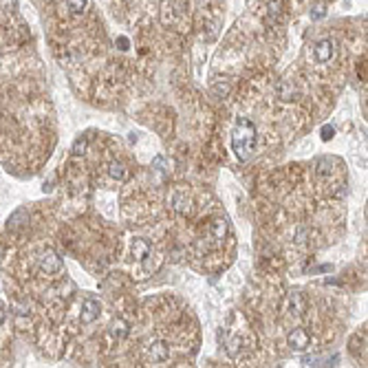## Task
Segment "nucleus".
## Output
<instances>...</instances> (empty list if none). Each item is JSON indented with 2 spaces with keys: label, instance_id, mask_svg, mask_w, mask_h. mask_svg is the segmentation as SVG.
<instances>
[{
  "label": "nucleus",
  "instance_id": "obj_1",
  "mask_svg": "<svg viewBox=\"0 0 368 368\" xmlns=\"http://www.w3.org/2000/svg\"><path fill=\"white\" fill-rule=\"evenodd\" d=\"M232 150L238 161H249L256 152V126L245 117H238L232 130Z\"/></svg>",
  "mask_w": 368,
  "mask_h": 368
},
{
  "label": "nucleus",
  "instance_id": "obj_2",
  "mask_svg": "<svg viewBox=\"0 0 368 368\" xmlns=\"http://www.w3.org/2000/svg\"><path fill=\"white\" fill-rule=\"evenodd\" d=\"M99 311H101V306H99L97 300H93V298L84 300V302H82V311H80V322L82 324H93L95 320L99 318Z\"/></svg>",
  "mask_w": 368,
  "mask_h": 368
},
{
  "label": "nucleus",
  "instance_id": "obj_3",
  "mask_svg": "<svg viewBox=\"0 0 368 368\" xmlns=\"http://www.w3.org/2000/svg\"><path fill=\"white\" fill-rule=\"evenodd\" d=\"M40 269L44 274H58L62 269V258H60L53 249H46L44 254L40 256Z\"/></svg>",
  "mask_w": 368,
  "mask_h": 368
},
{
  "label": "nucleus",
  "instance_id": "obj_4",
  "mask_svg": "<svg viewBox=\"0 0 368 368\" xmlns=\"http://www.w3.org/2000/svg\"><path fill=\"white\" fill-rule=\"evenodd\" d=\"M333 53H335V42L331 40V38L320 40L318 44H316V49H313V56H316V60H318L320 64L329 62V60L333 58Z\"/></svg>",
  "mask_w": 368,
  "mask_h": 368
},
{
  "label": "nucleus",
  "instance_id": "obj_5",
  "mask_svg": "<svg viewBox=\"0 0 368 368\" xmlns=\"http://www.w3.org/2000/svg\"><path fill=\"white\" fill-rule=\"evenodd\" d=\"M287 342H289V346H291V348H295V351H306V348H309V344H311V337H309V333H306L304 329H293L291 333H289Z\"/></svg>",
  "mask_w": 368,
  "mask_h": 368
},
{
  "label": "nucleus",
  "instance_id": "obj_6",
  "mask_svg": "<svg viewBox=\"0 0 368 368\" xmlns=\"http://www.w3.org/2000/svg\"><path fill=\"white\" fill-rule=\"evenodd\" d=\"M148 355L152 357L154 361H166L168 357H170V348H168V344L166 342H152L148 346Z\"/></svg>",
  "mask_w": 368,
  "mask_h": 368
},
{
  "label": "nucleus",
  "instance_id": "obj_7",
  "mask_svg": "<svg viewBox=\"0 0 368 368\" xmlns=\"http://www.w3.org/2000/svg\"><path fill=\"white\" fill-rule=\"evenodd\" d=\"M27 219H29V214H27L25 207L16 209V212L9 216V221H7V229H20L27 223Z\"/></svg>",
  "mask_w": 368,
  "mask_h": 368
},
{
  "label": "nucleus",
  "instance_id": "obj_8",
  "mask_svg": "<svg viewBox=\"0 0 368 368\" xmlns=\"http://www.w3.org/2000/svg\"><path fill=\"white\" fill-rule=\"evenodd\" d=\"M132 251H135V258L143 260V258L150 256V243L146 238H135L132 240Z\"/></svg>",
  "mask_w": 368,
  "mask_h": 368
},
{
  "label": "nucleus",
  "instance_id": "obj_9",
  "mask_svg": "<svg viewBox=\"0 0 368 368\" xmlns=\"http://www.w3.org/2000/svg\"><path fill=\"white\" fill-rule=\"evenodd\" d=\"M172 205H174V209H177V212H181V214H190L192 212L190 198L185 196V194H174L172 196Z\"/></svg>",
  "mask_w": 368,
  "mask_h": 368
},
{
  "label": "nucleus",
  "instance_id": "obj_10",
  "mask_svg": "<svg viewBox=\"0 0 368 368\" xmlns=\"http://www.w3.org/2000/svg\"><path fill=\"white\" fill-rule=\"evenodd\" d=\"M111 333L117 337V340H124V337H128L130 329H128V324H126L122 318H117V320L113 322V327H111Z\"/></svg>",
  "mask_w": 368,
  "mask_h": 368
},
{
  "label": "nucleus",
  "instance_id": "obj_11",
  "mask_svg": "<svg viewBox=\"0 0 368 368\" xmlns=\"http://www.w3.org/2000/svg\"><path fill=\"white\" fill-rule=\"evenodd\" d=\"M108 172H111V177L117 179V181H126V177H128L126 168H124L122 164H117V161H113V164L108 166Z\"/></svg>",
  "mask_w": 368,
  "mask_h": 368
},
{
  "label": "nucleus",
  "instance_id": "obj_12",
  "mask_svg": "<svg viewBox=\"0 0 368 368\" xmlns=\"http://www.w3.org/2000/svg\"><path fill=\"white\" fill-rule=\"evenodd\" d=\"M86 5H88V0H69V11L75 16H80L82 11L86 9Z\"/></svg>",
  "mask_w": 368,
  "mask_h": 368
},
{
  "label": "nucleus",
  "instance_id": "obj_13",
  "mask_svg": "<svg viewBox=\"0 0 368 368\" xmlns=\"http://www.w3.org/2000/svg\"><path fill=\"white\" fill-rule=\"evenodd\" d=\"M225 232H227V225H225V221H214V227H212V234H214V238L216 240H223V236H225Z\"/></svg>",
  "mask_w": 368,
  "mask_h": 368
},
{
  "label": "nucleus",
  "instance_id": "obj_14",
  "mask_svg": "<svg viewBox=\"0 0 368 368\" xmlns=\"http://www.w3.org/2000/svg\"><path fill=\"white\" fill-rule=\"evenodd\" d=\"M333 137H335V128H333V126H322V139L331 141Z\"/></svg>",
  "mask_w": 368,
  "mask_h": 368
},
{
  "label": "nucleus",
  "instance_id": "obj_15",
  "mask_svg": "<svg viewBox=\"0 0 368 368\" xmlns=\"http://www.w3.org/2000/svg\"><path fill=\"white\" fill-rule=\"evenodd\" d=\"M84 150H86V139H77L73 146V154H84Z\"/></svg>",
  "mask_w": 368,
  "mask_h": 368
},
{
  "label": "nucleus",
  "instance_id": "obj_16",
  "mask_svg": "<svg viewBox=\"0 0 368 368\" xmlns=\"http://www.w3.org/2000/svg\"><path fill=\"white\" fill-rule=\"evenodd\" d=\"M322 16H324V9H322V7H318L316 11H313V18H316V20H320Z\"/></svg>",
  "mask_w": 368,
  "mask_h": 368
},
{
  "label": "nucleus",
  "instance_id": "obj_17",
  "mask_svg": "<svg viewBox=\"0 0 368 368\" xmlns=\"http://www.w3.org/2000/svg\"><path fill=\"white\" fill-rule=\"evenodd\" d=\"M119 49H128V38H119Z\"/></svg>",
  "mask_w": 368,
  "mask_h": 368
},
{
  "label": "nucleus",
  "instance_id": "obj_18",
  "mask_svg": "<svg viewBox=\"0 0 368 368\" xmlns=\"http://www.w3.org/2000/svg\"><path fill=\"white\" fill-rule=\"evenodd\" d=\"M5 318H7V311H5V306H3V304H0V324H3V322H5Z\"/></svg>",
  "mask_w": 368,
  "mask_h": 368
}]
</instances>
